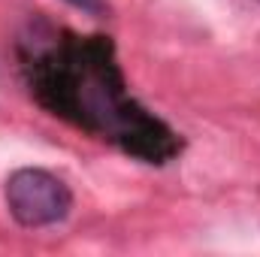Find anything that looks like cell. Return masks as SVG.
Returning a JSON list of instances; mask_svg holds the SVG:
<instances>
[{
    "instance_id": "cell-3",
    "label": "cell",
    "mask_w": 260,
    "mask_h": 257,
    "mask_svg": "<svg viewBox=\"0 0 260 257\" xmlns=\"http://www.w3.org/2000/svg\"><path fill=\"white\" fill-rule=\"evenodd\" d=\"M67 3L76 6V9H82V12H88V15H106L109 12L106 0H67Z\"/></svg>"
},
{
    "instance_id": "cell-2",
    "label": "cell",
    "mask_w": 260,
    "mask_h": 257,
    "mask_svg": "<svg viewBox=\"0 0 260 257\" xmlns=\"http://www.w3.org/2000/svg\"><path fill=\"white\" fill-rule=\"evenodd\" d=\"M3 197L9 215L27 230L61 224L73 209V191L67 182L40 167H21L9 173Z\"/></svg>"
},
{
    "instance_id": "cell-1",
    "label": "cell",
    "mask_w": 260,
    "mask_h": 257,
    "mask_svg": "<svg viewBox=\"0 0 260 257\" xmlns=\"http://www.w3.org/2000/svg\"><path fill=\"white\" fill-rule=\"evenodd\" d=\"M18 61L30 97L49 115L142 164L160 167L179 157L182 136L130 97L109 37H82L37 21L18 40Z\"/></svg>"
}]
</instances>
